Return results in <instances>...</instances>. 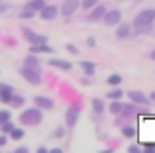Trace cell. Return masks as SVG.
I'll use <instances>...</instances> for the list:
<instances>
[{
	"mask_svg": "<svg viewBox=\"0 0 155 153\" xmlns=\"http://www.w3.org/2000/svg\"><path fill=\"white\" fill-rule=\"evenodd\" d=\"M45 6V0H30V2L26 4V8H30V10H41V8Z\"/></svg>",
	"mask_w": 155,
	"mask_h": 153,
	"instance_id": "16",
	"label": "cell"
},
{
	"mask_svg": "<svg viewBox=\"0 0 155 153\" xmlns=\"http://www.w3.org/2000/svg\"><path fill=\"white\" fill-rule=\"evenodd\" d=\"M151 100H153V102H155V92H153V94H151Z\"/></svg>",
	"mask_w": 155,
	"mask_h": 153,
	"instance_id": "38",
	"label": "cell"
},
{
	"mask_svg": "<svg viewBox=\"0 0 155 153\" xmlns=\"http://www.w3.org/2000/svg\"><path fill=\"white\" fill-rule=\"evenodd\" d=\"M108 98H112V100H120L122 98V90H112V92H108Z\"/></svg>",
	"mask_w": 155,
	"mask_h": 153,
	"instance_id": "27",
	"label": "cell"
},
{
	"mask_svg": "<svg viewBox=\"0 0 155 153\" xmlns=\"http://www.w3.org/2000/svg\"><path fill=\"white\" fill-rule=\"evenodd\" d=\"M57 12H59L57 6H47V4H45V6L41 8V18L43 20H53L57 16Z\"/></svg>",
	"mask_w": 155,
	"mask_h": 153,
	"instance_id": "10",
	"label": "cell"
},
{
	"mask_svg": "<svg viewBox=\"0 0 155 153\" xmlns=\"http://www.w3.org/2000/svg\"><path fill=\"white\" fill-rule=\"evenodd\" d=\"M8 120H12V116H10V112H6V110H0V124H4V122H8Z\"/></svg>",
	"mask_w": 155,
	"mask_h": 153,
	"instance_id": "26",
	"label": "cell"
},
{
	"mask_svg": "<svg viewBox=\"0 0 155 153\" xmlns=\"http://www.w3.org/2000/svg\"><path fill=\"white\" fill-rule=\"evenodd\" d=\"M102 18H104L106 26H116V24H120V20H122V12L116 10V8H114V10H106Z\"/></svg>",
	"mask_w": 155,
	"mask_h": 153,
	"instance_id": "4",
	"label": "cell"
},
{
	"mask_svg": "<svg viewBox=\"0 0 155 153\" xmlns=\"http://www.w3.org/2000/svg\"><path fill=\"white\" fill-rule=\"evenodd\" d=\"M4 143H6V138H4V135H0V147H2Z\"/></svg>",
	"mask_w": 155,
	"mask_h": 153,
	"instance_id": "36",
	"label": "cell"
},
{
	"mask_svg": "<svg viewBox=\"0 0 155 153\" xmlns=\"http://www.w3.org/2000/svg\"><path fill=\"white\" fill-rule=\"evenodd\" d=\"M81 4H79V0H67V2L63 4V6H61V14L63 16H71L73 12L77 10V8H79Z\"/></svg>",
	"mask_w": 155,
	"mask_h": 153,
	"instance_id": "7",
	"label": "cell"
},
{
	"mask_svg": "<svg viewBox=\"0 0 155 153\" xmlns=\"http://www.w3.org/2000/svg\"><path fill=\"white\" fill-rule=\"evenodd\" d=\"M14 128V124L8 120V122H4V124H0V130H2V134H10V130Z\"/></svg>",
	"mask_w": 155,
	"mask_h": 153,
	"instance_id": "23",
	"label": "cell"
},
{
	"mask_svg": "<svg viewBox=\"0 0 155 153\" xmlns=\"http://www.w3.org/2000/svg\"><path fill=\"white\" fill-rule=\"evenodd\" d=\"M116 35H118L120 39H126V37L130 35V26H128V24H120V26H118Z\"/></svg>",
	"mask_w": 155,
	"mask_h": 153,
	"instance_id": "15",
	"label": "cell"
},
{
	"mask_svg": "<svg viewBox=\"0 0 155 153\" xmlns=\"http://www.w3.org/2000/svg\"><path fill=\"white\" fill-rule=\"evenodd\" d=\"M16 153H28V147H18Z\"/></svg>",
	"mask_w": 155,
	"mask_h": 153,
	"instance_id": "34",
	"label": "cell"
},
{
	"mask_svg": "<svg viewBox=\"0 0 155 153\" xmlns=\"http://www.w3.org/2000/svg\"><path fill=\"white\" fill-rule=\"evenodd\" d=\"M10 134H12V139H22L24 138V130H18V128H12Z\"/></svg>",
	"mask_w": 155,
	"mask_h": 153,
	"instance_id": "22",
	"label": "cell"
},
{
	"mask_svg": "<svg viewBox=\"0 0 155 153\" xmlns=\"http://www.w3.org/2000/svg\"><path fill=\"white\" fill-rule=\"evenodd\" d=\"M110 112H112V114H120L122 112V102H112L110 104Z\"/></svg>",
	"mask_w": 155,
	"mask_h": 153,
	"instance_id": "25",
	"label": "cell"
},
{
	"mask_svg": "<svg viewBox=\"0 0 155 153\" xmlns=\"http://www.w3.org/2000/svg\"><path fill=\"white\" fill-rule=\"evenodd\" d=\"M12 94H14V88L8 86V84H4V83H0V100L8 104V100H10Z\"/></svg>",
	"mask_w": 155,
	"mask_h": 153,
	"instance_id": "9",
	"label": "cell"
},
{
	"mask_svg": "<svg viewBox=\"0 0 155 153\" xmlns=\"http://www.w3.org/2000/svg\"><path fill=\"white\" fill-rule=\"evenodd\" d=\"M8 104H12V106L18 108V106H22V104H24V98H22V96H14V94H12L10 100H8Z\"/></svg>",
	"mask_w": 155,
	"mask_h": 153,
	"instance_id": "19",
	"label": "cell"
},
{
	"mask_svg": "<svg viewBox=\"0 0 155 153\" xmlns=\"http://www.w3.org/2000/svg\"><path fill=\"white\" fill-rule=\"evenodd\" d=\"M130 151H132V153H137V151H140V147H137V145H132V147H130Z\"/></svg>",
	"mask_w": 155,
	"mask_h": 153,
	"instance_id": "35",
	"label": "cell"
},
{
	"mask_svg": "<svg viewBox=\"0 0 155 153\" xmlns=\"http://www.w3.org/2000/svg\"><path fill=\"white\" fill-rule=\"evenodd\" d=\"M53 135H55V138H61V135H63V130H61V128H59V130H55V134H53Z\"/></svg>",
	"mask_w": 155,
	"mask_h": 153,
	"instance_id": "33",
	"label": "cell"
},
{
	"mask_svg": "<svg viewBox=\"0 0 155 153\" xmlns=\"http://www.w3.org/2000/svg\"><path fill=\"white\" fill-rule=\"evenodd\" d=\"M67 49H69V51H71V53H77V47H75V45H73V43H69V45H67Z\"/></svg>",
	"mask_w": 155,
	"mask_h": 153,
	"instance_id": "32",
	"label": "cell"
},
{
	"mask_svg": "<svg viewBox=\"0 0 155 153\" xmlns=\"http://www.w3.org/2000/svg\"><path fill=\"white\" fill-rule=\"evenodd\" d=\"M120 83H122V76H120V75H112V76L108 79V84H110V86H118Z\"/></svg>",
	"mask_w": 155,
	"mask_h": 153,
	"instance_id": "21",
	"label": "cell"
},
{
	"mask_svg": "<svg viewBox=\"0 0 155 153\" xmlns=\"http://www.w3.org/2000/svg\"><path fill=\"white\" fill-rule=\"evenodd\" d=\"M34 102H35V106H38V108H43V110H51V108H53V100L51 98H45V96H35Z\"/></svg>",
	"mask_w": 155,
	"mask_h": 153,
	"instance_id": "8",
	"label": "cell"
},
{
	"mask_svg": "<svg viewBox=\"0 0 155 153\" xmlns=\"http://www.w3.org/2000/svg\"><path fill=\"white\" fill-rule=\"evenodd\" d=\"M24 67L34 69V71H38V73H39V63H38V59H35L34 55H28V57L24 59Z\"/></svg>",
	"mask_w": 155,
	"mask_h": 153,
	"instance_id": "13",
	"label": "cell"
},
{
	"mask_svg": "<svg viewBox=\"0 0 155 153\" xmlns=\"http://www.w3.org/2000/svg\"><path fill=\"white\" fill-rule=\"evenodd\" d=\"M77 116H79V110H77L75 106H71L67 110V126H71V128L75 126L77 124Z\"/></svg>",
	"mask_w": 155,
	"mask_h": 153,
	"instance_id": "12",
	"label": "cell"
},
{
	"mask_svg": "<svg viewBox=\"0 0 155 153\" xmlns=\"http://www.w3.org/2000/svg\"><path fill=\"white\" fill-rule=\"evenodd\" d=\"M128 96H130V100H132L134 104H141V106H147V104H149L147 96H145L143 92H140V90H130Z\"/></svg>",
	"mask_w": 155,
	"mask_h": 153,
	"instance_id": "6",
	"label": "cell"
},
{
	"mask_svg": "<svg viewBox=\"0 0 155 153\" xmlns=\"http://www.w3.org/2000/svg\"><path fill=\"white\" fill-rule=\"evenodd\" d=\"M22 76L28 80V83H31V84H39V83H41V76H39L38 71L28 69V67H24V69H22Z\"/></svg>",
	"mask_w": 155,
	"mask_h": 153,
	"instance_id": "5",
	"label": "cell"
},
{
	"mask_svg": "<svg viewBox=\"0 0 155 153\" xmlns=\"http://www.w3.org/2000/svg\"><path fill=\"white\" fill-rule=\"evenodd\" d=\"M81 67H83V71H84L87 75H94V69H96L94 63H91V61H83V63H81Z\"/></svg>",
	"mask_w": 155,
	"mask_h": 153,
	"instance_id": "18",
	"label": "cell"
},
{
	"mask_svg": "<svg viewBox=\"0 0 155 153\" xmlns=\"http://www.w3.org/2000/svg\"><path fill=\"white\" fill-rule=\"evenodd\" d=\"M94 10L88 14V20H100L104 16V12H106V6H102V4H98V6H92Z\"/></svg>",
	"mask_w": 155,
	"mask_h": 153,
	"instance_id": "11",
	"label": "cell"
},
{
	"mask_svg": "<svg viewBox=\"0 0 155 153\" xmlns=\"http://www.w3.org/2000/svg\"><path fill=\"white\" fill-rule=\"evenodd\" d=\"M31 53H51V47L47 43H41V45H31Z\"/></svg>",
	"mask_w": 155,
	"mask_h": 153,
	"instance_id": "17",
	"label": "cell"
},
{
	"mask_svg": "<svg viewBox=\"0 0 155 153\" xmlns=\"http://www.w3.org/2000/svg\"><path fill=\"white\" fill-rule=\"evenodd\" d=\"M41 112H39V108H30V110L22 112V116H20V122L24 124V126H35V124L41 122Z\"/></svg>",
	"mask_w": 155,
	"mask_h": 153,
	"instance_id": "2",
	"label": "cell"
},
{
	"mask_svg": "<svg viewBox=\"0 0 155 153\" xmlns=\"http://www.w3.org/2000/svg\"><path fill=\"white\" fill-rule=\"evenodd\" d=\"M155 20V8H147V10L140 12V14L136 16V20H134V26H136L137 31H147L149 28H151Z\"/></svg>",
	"mask_w": 155,
	"mask_h": 153,
	"instance_id": "1",
	"label": "cell"
},
{
	"mask_svg": "<svg viewBox=\"0 0 155 153\" xmlns=\"http://www.w3.org/2000/svg\"><path fill=\"white\" fill-rule=\"evenodd\" d=\"M122 134H124L126 138H134V135H136V130H134V128H124Z\"/></svg>",
	"mask_w": 155,
	"mask_h": 153,
	"instance_id": "28",
	"label": "cell"
},
{
	"mask_svg": "<svg viewBox=\"0 0 155 153\" xmlns=\"http://www.w3.org/2000/svg\"><path fill=\"white\" fill-rule=\"evenodd\" d=\"M22 34H24V37H26L31 45H41V43H47V37H45V35H38V34H34L31 30H28V28H24Z\"/></svg>",
	"mask_w": 155,
	"mask_h": 153,
	"instance_id": "3",
	"label": "cell"
},
{
	"mask_svg": "<svg viewBox=\"0 0 155 153\" xmlns=\"http://www.w3.org/2000/svg\"><path fill=\"white\" fill-rule=\"evenodd\" d=\"M87 45H88V47H94V45H96L94 37H88V39H87Z\"/></svg>",
	"mask_w": 155,
	"mask_h": 153,
	"instance_id": "31",
	"label": "cell"
},
{
	"mask_svg": "<svg viewBox=\"0 0 155 153\" xmlns=\"http://www.w3.org/2000/svg\"><path fill=\"white\" fill-rule=\"evenodd\" d=\"M96 2H98V0H83V8H88V10H91L92 6H96Z\"/></svg>",
	"mask_w": 155,
	"mask_h": 153,
	"instance_id": "29",
	"label": "cell"
},
{
	"mask_svg": "<svg viewBox=\"0 0 155 153\" xmlns=\"http://www.w3.org/2000/svg\"><path fill=\"white\" fill-rule=\"evenodd\" d=\"M120 114H124V116L134 114V106H132V104H122V112H120Z\"/></svg>",
	"mask_w": 155,
	"mask_h": 153,
	"instance_id": "24",
	"label": "cell"
},
{
	"mask_svg": "<svg viewBox=\"0 0 155 153\" xmlns=\"http://www.w3.org/2000/svg\"><path fill=\"white\" fill-rule=\"evenodd\" d=\"M92 108H94V112H98V114H100V112L104 110V102L100 98H94V100H92Z\"/></svg>",
	"mask_w": 155,
	"mask_h": 153,
	"instance_id": "20",
	"label": "cell"
},
{
	"mask_svg": "<svg viewBox=\"0 0 155 153\" xmlns=\"http://www.w3.org/2000/svg\"><path fill=\"white\" fill-rule=\"evenodd\" d=\"M149 57H151V59H153V61H155V51H151V55H149Z\"/></svg>",
	"mask_w": 155,
	"mask_h": 153,
	"instance_id": "37",
	"label": "cell"
},
{
	"mask_svg": "<svg viewBox=\"0 0 155 153\" xmlns=\"http://www.w3.org/2000/svg\"><path fill=\"white\" fill-rule=\"evenodd\" d=\"M31 16H34V10H30V8H28V10H22L20 18H31Z\"/></svg>",
	"mask_w": 155,
	"mask_h": 153,
	"instance_id": "30",
	"label": "cell"
},
{
	"mask_svg": "<svg viewBox=\"0 0 155 153\" xmlns=\"http://www.w3.org/2000/svg\"><path fill=\"white\" fill-rule=\"evenodd\" d=\"M49 63H51L53 67H59V69H63V71H71L73 69L71 63H69V61H63V59H51Z\"/></svg>",
	"mask_w": 155,
	"mask_h": 153,
	"instance_id": "14",
	"label": "cell"
}]
</instances>
